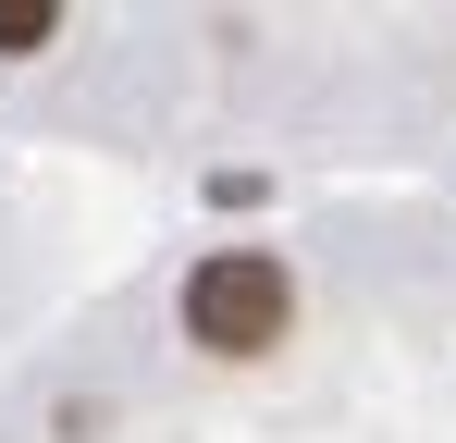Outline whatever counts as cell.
Masks as SVG:
<instances>
[{
    "label": "cell",
    "mask_w": 456,
    "mask_h": 443,
    "mask_svg": "<svg viewBox=\"0 0 456 443\" xmlns=\"http://www.w3.org/2000/svg\"><path fill=\"white\" fill-rule=\"evenodd\" d=\"M50 25H62L50 0H0V50H50Z\"/></svg>",
    "instance_id": "7a4b0ae2"
},
{
    "label": "cell",
    "mask_w": 456,
    "mask_h": 443,
    "mask_svg": "<svg viewBox=\"0 0 456 443\" xmlns=\"http://www.w3.org/2000/svg\"><path fill=\"white\" fill-rule=\"evenodd\" d=\"M284 320H297V284H284L272 246H223V259L185 271V333H198L210 358H272Z\"/></svg>",
    "instance_id": "6da1fadb"
}]
</instances>
